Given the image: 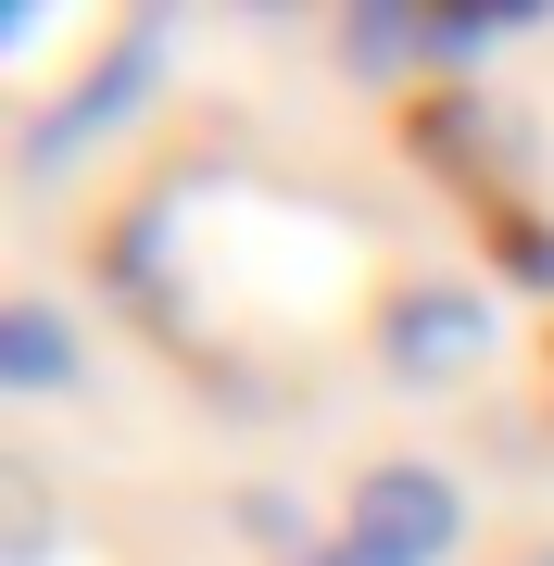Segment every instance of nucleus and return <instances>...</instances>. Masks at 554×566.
Segmentation results:
<instances>
[{
  "instance_id": "obj_8",
  "label": "nucleus",
  "mask_w": 554,
  "mask_h": 566,
  "mask_svg": "<svg viewBox=\"0 0 554 566\" xmlns=\"http://www.w3.org/2000/svg\"><path fill=\"white\" fill-rule=\"evenodd\" d=\"M516 566H554V554H516Z\"/></svg>"
},
{
  "instance_id": "obj_6",
  "label": "nucleus",
  "mask_w": 554,
  "mask_h": 566,
  "mask_svg": "<svg viewBox=\"0 0 554 566\" xmlns=\"http://www.w3.org/2000/svg\"><path fill=\"white\" fill-rule=\"evenodd\" d=\"M0 554H13V566L51 554V491H39V465H0Z\"/></svg>"
},
{
  "instance_id": "obj_5",
  "label": "nucleus",
  "mask_w": 554,
  "mask_h": 566,
  "mask_svg": "<svg viewBox=\"0 0 554 566\" xmlns=\"http://www.w3.org/2000/svg\"><path fill=\"white\" fill-rule=\"evenodd\" d=\"M341 63L353 76H416V63H441V39H429V13H353Z\"/></svg>"
},
{
  "instance_id": "obj_4",
  "label": "nucleus",
  "mask_w": 554,
  "mask_h": 566,
  "mask_svg": "<svg viewBox=\"0 0 554 566\" xmlns=\"http://www.w3.org/2000/svg\"><path fill=\"white\" fill-rule=\"evenodd\" d=\"M0 378H13V390H63V378H76V340H63L51 303H13V315H0Z\"/></svg>"
},
{
  "instance_id": "obj_1",
  "label": "nucleus",
  "mask_w": 554,
  "mask_h": 566,
  "mask_svg": "<svg viewBox=\"0 0 554 566\" xmlns=\"http://www.w3.org/2000/svg\"><path fill=\"white\" fill-rule=\"evenodd\" d=\"M492 340H504V315L479 303L467 277H416V290H390V315H378V365H390V378H416V390L479 378Z\"/></svg>"
},
{
  "instance_id": "obj_3",
  "label": "nucleus",
  "mask_w": 554,
  "mask_h": 566,
  "mask_svg": "<svg viewBox=\"0 0 554 566\" xmlns=\"http://www.w3.org/2000/svg\"><path fill=\"white\" fill-rule=\"evenodd\" d=\"M151 76H165V25H126V39H114V63H88V76L63 88V114L25 139V177H63L88 139H114V126H126V102H139Z\"/></svg>"
},
{
  "instance_id": "obj_2",
  "label": "nucleus",
  "mask_w": 554,
  "mask_h": 566,
  "mask_svg": "<svg viewBox=\"0 0 554 566\" xmlns=\"http://www.w3.org/2000/svg\"><path fill=\"white\" fill-rule=\"evenodd\" d=\"M453 528H467V504H453L441 465H378V479L353 491V528L315 566H441Z\"/></svg>"
},
{
  "instance_id": "obj_7",
  "label": "nucleus",
  "mask_w": 554,
  "mask_h": 566,
  "mask_svg": "<svg viewBox=\"0 0 554 566\" xmlns=\"http://www.w3.org/2000/svg\"><path fill=\"white\" fill-rule=\"evenodd\" d=\"M240 528H252L265 554H290V566H315V554H328V542H303V504H290V491H240Z\"/></svg>"
}]
</instances>
